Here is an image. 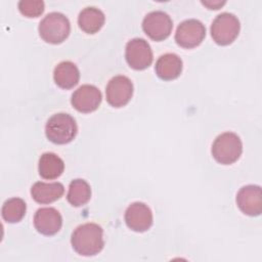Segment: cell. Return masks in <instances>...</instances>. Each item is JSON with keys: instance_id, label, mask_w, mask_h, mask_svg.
<instances>
[{"instance_id": "cell-1", "label": "cell", "mask_w": 262, "mask_h": 262, "mask_svg": "<svg viewBox=\"0 0 262 262\" xmlns=\"http://www.w3.org/2000/svg\"><path fill=\"white\" fill-rule=\"evenodd\" d=\"M71 243L79 255L94 256L103 249V230L98 224L84 223L73 231Z\"/></svg>"}, {"instance_id": "cell-2", "label": "cell", "mask_w": 262, "mask_h": 262, "mask_svg": "<svg viewBox=\"0 0 262 262\" xmlns=\"http://www.w3.org/2000/svg\"><path fill=\"white\" fill-rule=\"evenodd\" d=\"M78 127L75 119L69 114L58 113L49 118L45 126L46 137L55 144L71 142L77 135Z\"/></svg>"}, {"instance_id": "cell-3", "label": "cell", "mask_w": 262, "mask_h": 262, "mask_svg": "<svg viewBox=\"0 0 262 262\" xmlns=\"http://www.w3.org/2000/svg\"><path fill=\"white\" fill-rule=\"evenodd\" d=\"M70 32V20L60 12L48 13L39 24L40 37L50 44L63 42L69 37Z\"/></svg>"}, {"instance_id": "cell-4", "label": "cell", "mask_w": 262, "mask_h": 262, "mask_svg": "<svg viewBox=\"0 0 262 262\" xmlns=\"http://www.w3.org/2000/svg\"><path fill=\"white\" fill-rule=\"evenodd\" d=\"M242 152V140L233 132H224L218 135L212 144V156L222 165L233 164L239 159Z\"/></svg>"}, {"instance_id": "cell-5", "label": "cell", "mask_w": 262, "mask_h": 262, "mask_svg": "<svg viewBox=\"0 0 262 262\" xmlns=\"http://www.w3.org/2000/svg\"><path fill=\"white\" fill-rule=\"evenodd\" d=\"M241 29L237 17L229 12L218 14L211 25V36L218 45H229L238 36Z\"/></svg>"}, {"instance_id": "cell-6", "label": "cell", "mask_w": 262, "mask_h": 262, "mask_svg": "<svg viewBox=\"0 0 262 262\" xmlns=\"http://www.w3.org/2000/svg\"><path fill=\"white\" fill-rule=\"evenodd\" d=\"M144 33L155 41L167 39L173 29L171 17L164 11L156 10L147 13L142 20Z\"/></svg>"}, {"instance_id": "cell-7", "label": "cell", "mask_w": 262, "mask_h": 262, "mask_svg": "<svg viewBox=\"0 0 262 262\" xmlns=\"http://www.w3.org/2000/svg\"><path fill=\"white\" fill-rule=\"evenodd\" d=\"M206 37V28L202 21L194 18L183 20L176 30L175 41L183 48L199 46Z\"/></svg>"}, {"instance_id": "cell-8", "label": "cell", "mask_w": 262, "mask_h": 262, "mask_svg": "<svg viewBox=\"0 0 262 262\" xmlns=\"http://www.w3.org/2000/svg\"><path fill=\"white\" fill-rule=\"evenodd\" d=\"M133 95V84L126 76H115L112 78L105 88L106 101L114 107L126 105Z\"/></svg>"}, {"instance_id": "cell-9", "label": "cell", "mask_w": 262, "mask_h": 262, "mask_svg": "<svg viewBox=\"0 0 262 262\" xmlns=\"http://www.w3.org/2000/svg\"><path fill=\"white\" fill-rule=\"evenodd\" d=\"M125 57L134 70H144L152 62V51L149 44L141 38H134L126 44Z\"/></svg>"}, {"instance_id": "cell-10", "label": "cell", "mask_w": 262, "mask_h": 262, "mask_svg": "<svg viewBox=\"0 0 262 262\" xmlns=\"http://www.w3.org/2000/svg\"><path fill=\"white\" fill-rule=\"evenodd\" d=\"M125 222L133 231H146L152 225L151 210L144 203H132L125 211Z\"/></svg>"}, {"instance_id": "cell-11", "label": "cell", "mask_w": 262, "mask_h": 262, "mask_svg": "<svg viewBox=\"0 0 262 262\" xmlns=\"http://www.w3.org/2000/svg\"><path fill=\"white\" fill-rule=\"evenodd\" d=\"M101 98V92L97 87L85 84L73 93L71 103L80 113H91L97 110Z\"/></svg>"}, {"instance_id": "cell-12", "label": "cell", "mask_w": 262, "mask_h": 262, "mask_svg": "<svg viewBox=\"0 0 262 262\" xmlns=\"http://www.w3.org/2000/svg\"><path fill=\"white\" fill-rule=\"evenodd\" d=\"M239 210L249 216H259L262 212V193L259 185H246L236 194Z\"/></svg>"}, {"instance_id": "cell-13", "label": "cell", "mask_w": 262, "mask_h": 262, "mask_svg": "<svg viewBox=\"0 0 262 262\" xmlns=\"http://www.w3.org/2000/svg\"><path fill=\"white\" fill-rule=\"evenodd\" d=\"M61 225V215L54 208H41L35 213L34 226L41 234L53 235L60 230Z\"/></svg>"}, {"instance_id": "cell-14", "label": "cell", "mask_w": 262, "mask_h": 262, "mask_svg": "<svg viewBox=\"0 0 262 262\" xmlns=\"http://www.w3.org/2000/svg\"><path fill=\"white\" fill-rule=\"evenodd\" d=\"M155 71L162 80H174L178 78L182 72V60L175 53L163 54L158 58Z\"/></svg>"}, {"instance_id": "cell-15", "label": "cell", "mask_w": 262, "mask_h": 262, "mask_svg": "<svg viewBox=\"0 0 262 262\" xmlns=\"http://www.w3.org/2000/svg\"><path fill=\"white\" fill-rule=\"evenodd\" d=\"M64 192V187L60 182L46 183L38 181L33 184L31 194L34 201L39 204H49L60 199Z\"/></svg>"}, {"instance_id": "cell-16", "label": "cell", "mask_w": 262, "mask_h": 262, "mask_svg": "<svg viewBox=\"0 0 262 262\" xmlns=\"http://www.w3.org/2000/svg\"><path fill=\"white\" fill-rule=\"evenodd\" d=\"M55 84L62 89H71L76 86L80 79V72L72 61L59 62L53 72Z\"/></svg>"}, {"instance_id": "cell-17", "label": "cell", "mask_w": 262, "mask_h": 262, "mask_svg": "<svg viewBox=\"0 0 262 262\" xmlns=\"http://www.w3.org/2000/svg\"><path fill=\"white\" fill-rule=\"evenodd\" d=\"M103 12L93 6L82 9L78 16V25L82 31L87 34H95L104 25Z\"/></svg>"}, {"instance_id": "cell-18", "label": "cell", "mask_w": 262, "mask_h": 262, "mask_svg": "<svg viewBox=\"0 0 262 262\" xmlns=\"http://www.w3.org/2000/svg\"><path fill=\"white\" fill-rule=\"evenodd\" d=\"M39 174L44 179H55L64 170L63 161L53 152H45L39 159Z\"/></svg>"}, {"instance_id": "cell-19", "label": "cell", "mask_w": 262, "mask_h": 262, "mask_svg": "<svg viewBox=\"0 0 262 262\" xmlns=\"http://www.w3.org/2000/svg\"><path fill=\"white\" fill-rule=\"evenodd\" d=\"M91 198V188L84 179H74L70 185L67 194L68 202L74 207H81L89 202Z\"/></svg>"}, {"instance_id": "cell-20", "label": "cell", "mask_w": 262, "mask_h": 262, "mask_svg": "<svg viewBox=\"0 0 262 262\" xmlns=\"http://www.w3.org/2000/svg\"><path fill=\"white\" fill-rule=\"evenodd\" d=\"M27 206L24 200L19 198H11L5 201L2 206V217L6 222H19L26 215Z\"/></svg>"}, {"instance_id": "cell-21", "label": "cell", "mask_w": 262, "mask_h": 262, "mask_svg": "<svg viewBox=\"0 0 262 262\" xmlns=\"http://www.w3.org/2000/svg\"><path fill=\"white\" fill-rule=\"evenodd\" d=\"M21 14L28 17H37L44 11V2L41 0H21L18 2Z\"/></svg>"}, {"instance_id": "cell-22", "label": "cell", "mask_w": 262, "mask_h": 262, "mask_svg": "<svg viewBox=\"0 0 262 262\" xmlns=\"http://www.w3.org/2000/svg\"><path fill=\"white\" fill-rule=\"evenodd\" d=\"M202 4L207 6L209 9H219L225 4V1H202Z\"/></svg>"}]
</instances>
